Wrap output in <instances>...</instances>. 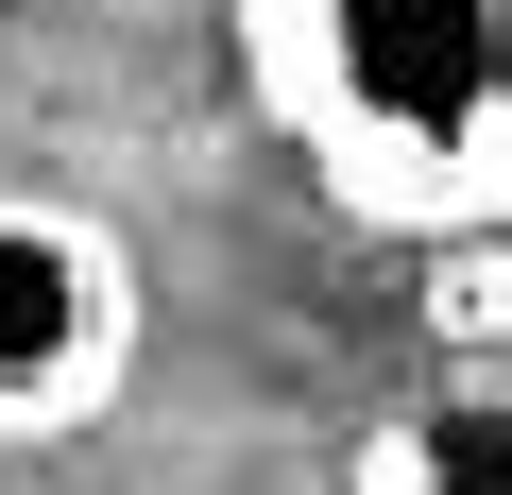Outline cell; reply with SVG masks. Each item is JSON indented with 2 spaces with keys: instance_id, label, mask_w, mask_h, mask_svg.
Listing matches in <instances>:
<instances>
[{
  "instance_id": "2",
  "label": "cell",
  "mask_w": 512,
  "mask_h": 495,
  "mask_svg": "<svg viewBox=\"0 0 512 495\" xmlns=\"http://www.w3.org/2000/svg\"><path fill=\"white\" fill-rule=\"evenodd\" d=\"M137 376V239L69 188H0V444H69Z\"/></svg>"
},
{
  "instance_id": "3",
  "label": "cell",
  "mask_w": 512,
  "mask_h": 495,
  "mask_svg": "<svg viewBox=\"0 0 512 495\" xmlns=\"http://www.w3.org/2000/svg\"><path fill=\"white\" fill-rule=\"evenodd\" d=\"M359 495H512V376H427L359 444Z\"/></svg>"
},
{
  "instance_id": "1",
  "label": "cell",
  "mask_w": 512,
  "mask_h": 495,
  "mask_svg": "<svg viewBox=\"0 0 512 495\" xmlns=\"http://www.w3.org/2000/svg\"><path fill=\"white\" fill-rule=\"evenodd\" d=\"M256 120L376 239L512 222V0H222Z\"/></svg>"
}]
</instances>
